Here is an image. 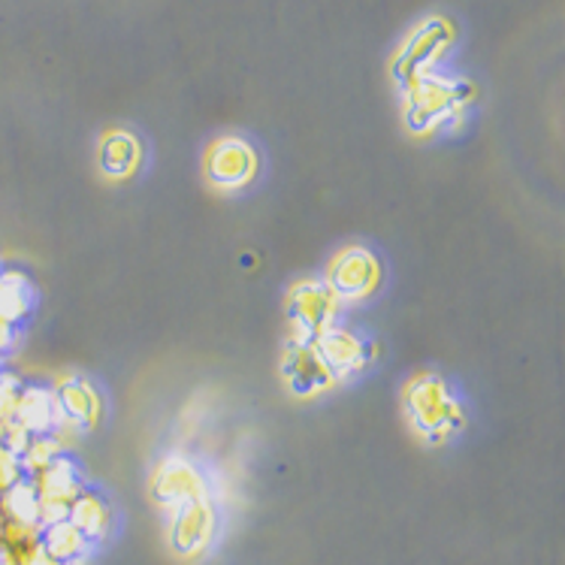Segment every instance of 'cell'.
Returning a JSON list of instances; mask_svg holds the SVG:
<instances>
[{"label": "cell", "instance_id": "7402d4cb", "mask_svg": "<svg viewBox=\"0 0 565 565\" xmlns=\"http://www.w3.org/2000/svg\"><path fill=\"white\" fill-rule=\"evenodd\" d=\"M31 439H34V436H31V433H28V429H24L19 420H12L0 441H3V445H7V450H12L15 457H22L24 450H28V445H31Z\"/></svg>", "mask_w": 565, "mask_h": 565}, {"label": "cell", "instance_id": "52a82bcc", "mask_svg": "<svg viewBox=\"0 0 565 565\" xmlns=\"http://www.w3.org/2000/svg\"><path fill=\"white\" fill-rule=\"evenodd\" d=\"M454 104V85L433 76L408 79V121L415 127H427L448 116Z\"/></svg>", "mask_w": 565, "mask_h": 565}, {"label": "cell", "instance_id": "603a6c76", "mask_svg": "<svg viewBox=\"0 0 565 565\" xmlns=\"http://www.w3.org/2000/svg\"><path fill=\"white\" fill-rule=\"evenodd\" d=\"M12 342H15V330H12L10 321H3V318H0V354H3V351H10Z\"/></svg>", "mask_w": 565, "mask_h": 565}, {"label": "cell", "instance_id": "e0dca14e", "mask_svg": "<svg viewBox=\"0 0 565 565\" xmlns=\"http://www.w3.org/2000/svg\"><path fill=\"white\" fill-rule=\"evenodd\" d=\"M43 551L49 556H55L61 563H70V559H82L88 554V539L82 535L70 520H61V523H52L43 530Z\"/></svg>", "mask_w": 565, "mask_h": 565}, {"label": "cell", "instance_id": "ffe728a7", "mask_svg": "<svg viewBox=\"0 0 565 565\" xmlns=\"http://www.w3.org/2000/svg\"><path fill=\"white\" fill-rule=\"evenodd\" d=\"M82 433H85V429H82L79 420H73V417H61L58 424L52 427V433H49V436L55 439V445L61 448V454H67V450H76V445H79V439H82Z\"/></svg>", "mask_w": 565, "mask_h": 565}, {"label": "cell", "instance_id": "8fae6325", "mask_svg": "<svg viewBox=\"0 0 565 565\" xmlns=\"http://www.w3.org/2000/svg\"><path fill=\"white\" fill-rule=\"evenodd\" d=\"M212 530H215V511H212L206 499H196V502H188V505L179 508L173 542L182 554H200L212 539Z\"/></svg>", "mask_w": 565, "mask_h": 565}, {"label": "cell", "instance_id": "d4e9b609", "mask_svg": "<svg viewBox=\"0 0 565 565\" xmlns=\"http://www.w3.org/2000/svg\"><path fill=\"white\" fill-rule=\"evenodd\" d=\"M0 554H3V547H0Z\"/></svg>", "mask_w": 565, "mask_h": 565}, {"label": "cell", "instance_id": "44dd1931", "mask_svg": "<svg viewBox=\"0 0 565 565\" xmlns=\"http://www.w3.org/2000/svg\"><path fill=\"white\" fill-rule=\"evenodd\" d=\"M285 342H288V348L312 345V342H315L312 327L302 321V318H297V315H290V318H288V333H285Z\"/></svg>", "mask_w": 565, "mask_h": 565}, {"label": "cell", "instance_id": "d6986e66", "mask_svg": "<svg viewBox=\"0 0 565 565\" xmlns=\"http://www.w3.org/2000/svg\"><path fill=\"white\" fill-rule=\"evenodd\" d=\"M58 457H64V454H61V448L55 445L52 436H34L31 445H28V450H24L19 460H22L24 472L36 475V472H43L46 466H52Z\"/></svg>", "mask_w": 565, "mask_h": 565}, {"label": "cell", "instance_id": "7a4b0ae2", "mask_svg": "<svg viewBox=\"0 0 565 565\" xmlns=\"http://www.w3.org/2000/svg\"><path fill=\"white\" fill-rule=\"evenodd\" d=\"M323 281L345 302L370 300L381 285L379 257L366 248H345L330 260Z\"/></svg>", "mask_w": 565, "mask_h": 565}, {"label": "cell", "instance_id": "ac0fdd59", "mask_svg": "<svg viewBox=\"0 0 565 565\" xmlns=\"http://www.w3.org/2000/svg\"><path fill=\"white\" fill-rule=\"evenodd\" d=\"M0 511L3 518L28 526H40V497H36L34 481H15V484L0 497Z\"/></svg>", "mask_w": 565, "mask_h": 565}, {"label": "cell", "instance_id": "4fadbf2b", "mask_svg": "<svg viewBox=\"0 0 565 565\" xmlns=\"http://www.w3.org/2000/svg\"><path fill=\"white\" fill-rule=\"evenodd\" d=\"M58 393L61 405H64V412L73 420H79L82 429H94L100 424V417H104V396L97 393L88 379H73L67 381Z\"/></svg>", "mask_w": 565, "mask_h": 565}, {"label": "cell", "instance_id": "cb8c5ba5", "mask_svg": "<svg viewBox=\"0 0 565 565\" xmlns=\"http://www.w3.org/2000/svg\"><path fill=\"white\" fill-rule=\"evenodd\" d=\"M0 565H15V563H12L10 556H3V554H0Z\"/></svg>", "mask_w": 565, "mask_h": 565}, {"label": "cell", "instance_id": "5b68a950", "mask_svg": "<svg viewBox=\"0 0 565 565\" xmlns=\"http://www.w3.org/2000/svg\"><path fill=\"white\" fill-rule=\"evenodd\" d=\"M209 175L221 188H243L257 173V154L243 139H221L209 151Z\"/></svg>", "mask_w": 565, "mask_h": 565}, {"label": "cell", "instance_id": "5bb4252c", "mask_svg": "<svg viewBox=\"0 0 565 565\" xmlns=\"http://www.w3.org/2000/svg\"><path fill=\"white\" fill-rule=\"evenodd\" d=\"M445 31H441L439 24H433L427 28L424 34H417L408 49H405L403 61H399V73H403L405 79H415V76H427V67L433 61L439 58L441 49H445Z\"/></svg>", "mask_w": 565, "mask_h": 565}, {"label": "cell", "instance_id": "ba28073f", "mask_svg": "<svg viewBox=\"0 0 565 565\" xmlns=\"http://www.w3.org/2000/svg\"><path fill=\"white\" fill-rule=\"evenodd\" d=\"M203 493H206L203 475L185 460H167L154 475V497L161 499L163 505L182 508L203 499Z\"/></svg>", "mask_w": 565, "mask_h": 565}, {"label": "cell", "instance_id": "2e32d148", "mask_svg": "<svg viewBox=\"0 0 565 565\" xmlns=\"http://www.w3.org/2000/svg\"><path fill=\"white\" fill-rule=\"evenodd\" d=\"M31 312V281L19 269H0V318L19 323Z\"/></svg>", "mask_w": 565, "mask_h": 565}, {"label": "cell", "instance_id": "7c38bea8", "mask_svg": "<svg viewBox=\"0 0 565 565\" xmlns=\"http://www.w3.org/2000/svg\"><path fill=\"white\" fill-rule=\"evenodd\" d=\"M142 163V142L127 130H109L100 139V167L113 179H127L134 175Z\"/></svg>", "mask_w": 565, "mask_h": 565}, {"label": "cell", "instance_id": "9c48e42d", "mask_svg": "<svg viewBox=\"0 0 565 565\" xmlns=\"http://www.w3.org/2000/svg\"><path fill=\"white\" fill-rule=\"evenodd\" d=\"M61 417H67V412H64L58 393L52 391V387H40V384L22 387L15 420H19L31 436H49Z\"/></svg>", "mask_w": 565, "mask_h": 565}, {"label": "cell", "instance_id": "8992f818", "mask_svg": "<svg viewBox=\"0 0 565 565\" xmlns=\"http://www.w3.org/2000/svg\"><path fill=\"white\" fill-rule=\"evenodd\" d=\"M281 370L288 375L290 387L302 393V396H315V393L330 391L335 384V372L323 363L315 342L302 348H288L285 358H281Z\"/></svg>", "mask_w": 565, "mask_h": 565}, {"label": "cell", "instance_id": "30bf717a", "mask_svg": "<svg viewBox=\"0 0 565 565\" xmlns=\"http://www.w3.org/2000/svg\"><path fill=\"white\" fill-rule=\"evenodd\" d=\"M31 481H34L40 502H49V505L70 508L85 493V487L79 481V469L70 457H58L43 472H36Z\"/></svg>", "mask_w": 565, "mask_h": 565}, {"label": "cell", "instance_id": "277c9868", "mask_svg": "<svg viewBox=\"0 0 565 565\" xmlns=\"http://www.w3.org/2000/svg\"><path fill=\"white\" fill-rule=\"evenodd\" d=\"M315 348H318L323 363L335 372V379H348L351 372H360L375 358V348L366 345L358 333L342 330V327H330L327 333L315 335Z\"/></svg>", "mask_w": 565, "mask_h": 565}, {"label": "cell", "instance_id": "9a60e30c", "mask_svg": "<svg viewBox=\"0 0 565 565\" xmlns=\"http://www.w3.org/2000/svg\"><path fill=\"white\" fill-rule=\"evenodd\" d=\"M70 523L92 542V539H104L109 526H113V511L106 505V499H100L97 493H82L73 505H70Z\"/></svg>", "mask_w": 565, "mask_h": 565}, {"label": "cell", "instance_id": "3957f363", "mask_svg": "<svg viewBox=\"0 0 565 565\" xmlns=\"http://www.w3.org/2000/svg\"><path fill=\"white\" fill-rule=\"evenodd\" d=\"M288 306L290 315H297V318L309 323L315 335L327 333L342 318V312H345V300L327 281H318V278H302V281H297L288 290Z\"/></svg>", "mask_w": 565, "mask_h": 565}, {"label": "cell", "instance_id": "6da1fadb", "mask_svg": "<svg viewBox=\"0 0 565 565\" xmlns=\"http://www.w3.org/2000/svg\"><path fill=\"white\" fill-rule=\"evenodd\" d=\"M405 399H408V412L415 417L417 427L433 439H448L454 429L462 427L460 403L450 396L445 381L436 379V375H417L408 384Z\"/></svg>", "mask_w": 565, "mask_h": 565}]
</instances>
